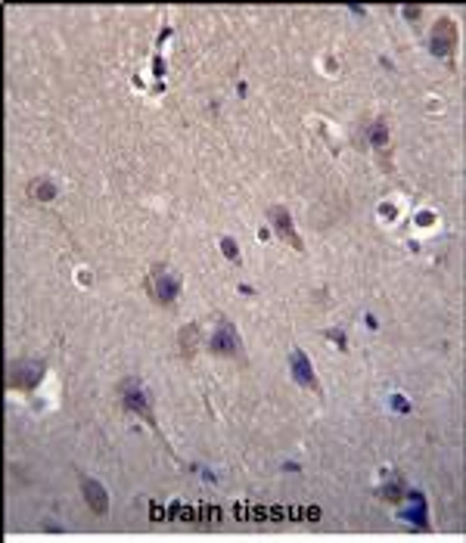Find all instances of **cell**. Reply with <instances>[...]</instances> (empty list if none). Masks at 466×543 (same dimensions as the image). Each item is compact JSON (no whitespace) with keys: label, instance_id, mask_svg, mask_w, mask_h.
Masks as SVG:
<instances>
[{"label":"cell","instance_id":"2","mask_svg":"<svg viewBox=\"0 0 466 543\" xmlns=\"http://www.w3.org/2000/svg\"><path fill=\"white\" fill-rule=\"evenodd\" d=\"M208 351L217 357H239L243 354V338H239L237 326L230 320H217L215 333L208 335Z\"/></svg>","mask_w":466,"mask_h":543},{"label":"cell","instance_id":"13","mask_svg":"<svg viewBox=\"0 0 466 543\" xmlns=\"http://www.w3.org/2000/svg\"><path fill=\"white\" fill-rule=\"evenodd\" d=\"M221 251H224V258L233 264H243V255H239V246H237V239L233 236H221Z\"/></svg>","mask_w":466,"mask_h":543},{"label":"cell","instance_id":"8","mask_svg":"<svg viewBox=\"0 0 466 543\" xmlns=\"http://www.w3.org/2000/svg\"><path fill=\"white\" fill-rule=\"evenodd\" d=\"M81 491H84V500H88V506L93 509L97 515H103L109 509V494L106 487L100 482H93V478H81Z\"/></svg>","mask_w":466,"mask_h":543},{"label":"cell","instance_id":"4","mask_svg":"<svg viewBox=\"0 0 466 543\" xmlns=\"http://www.w3.org/2000/svg\"><path fill=\"white\" fill-rule=\"evenodd\" d=\"M121 404H124V410H131L134 416H143V419L150 422L153 429H159V422H155V416H153V410H150V398H146V391L140 388V382H124Z\"/></svg>","mask_w":466,"mask_h":543},{"label":"cell","instance_id":"1","mask_svg":"<svg viewBox=\"0 0 466 543\" xmlns=\"http://www.w3.org/2000/svg\"><path fill=\"white\" fill-rule=\"evenodd\" d=\"M44 369H47L44 360H13L6 366V385L19 391H35L44 379Z\"/></svg>","mask_w":466,"mask_h":543},{"label":"cell","instance_id":"16","mask_svg":"<svg viewBox=\"0 0 466 543\" xmlns=\"http://www.w3.org/2000/svg\"><path fill=\"white\" fill-rule=\"evenodd\" d=\"M419 13H423L419 6H407V10H404V19H419Z\"/></svg>","mask_w":466,"mask_h":543},{"label":"cell","instance_id":"6","mask_svg":"<svg viewBox=\"0 0 466 543\" xmlns=\"http://www.w3.org/2000/svg\"><path fill=\"white\" fill-rule=\"evenodd\" d=\"M268 217H270V227H274V233L286 242V246H292L295 251L305 249V242H301V239H299V233H295L292 215H289V211H286L283 205H274V208L268 211Z\"/></svg>","mask_w":466,"mask_h":543},{"label":"cell","instance_id":"14","mask_svg":"<svg viewBox=\"0 0 466 543\" xmlns=\"http://www.w3.org/2000/svg\"><path fill=\"white\" fill-rule=\"evenodd\" d=\"M386 140H388V131H386V124L383 121H376V124H373V128H370V143L373 146H386Z\"/></svg>","mask_w":466,"mask_h":543},{"label":"cell","instance_id":"11","mask_svg":"<svg viewBox=\"0 0 466 543\" xmlns=\"http://www.w3.org/2000/svg\"><path fill=\"white\" fill-rule=\"evenodd\" d=\"M404 494H407V484H404L401 478H392V482H388V484H383V487H379V497H383V500H388V503H398V500L404 497Z\"/></svg>","mask_w":466,"mask_h":543},{"label":"cell","instance_id":"7","mask_svg":"<svg viewBox=\"0 0 466 543\" xmlns=\"http://www.w3.org/2000/svg\"><path fill=\"white\" fill-rule=\"evenodd\" d=\"M289 369H292V379L299 382L301 388L321 391V382H317L314 366H311V360H308V354H305V351H299V348H295V351L289 354Z\"/></svg>","mask_w":466,"mask_h":543},{"label":"cell","instance_id":"15","mask_svg":"<svg viewBox=\"0 0 466 543\" xmlns=\"http://www.w3.org/2000/svg\"><path fill=\"white\" fill-rule=\"evenodd\" d=\"M326 338H330V342H336L339 351H348V342H345V333H342V329H330V333H326Z\"/></svg>","mask_w":466,"mask_h":543},{"label":"cell","instance_id":"3","mask_svg":"<svg viewBox=\"0 0 466 543\" xmlns=\"http://www.w3.org/2000/svg\"><path fill=\"white\" fill-rule=\"evenodd\" d=\"M150 292L159 304H171L177 298V292H181V280H177L165 264H159V267H153V273H150Z\"/></svg>","mask_w":466,"mask_h":543},{"label":"cell","instance_id":"9","mask_svg":"<svg viewBox=\"0 0 466 543\" xmlns=\"http://www.w3.org/2000/svg\"><path fill=\"white\" fill-rule=\"evenodd\" d=\"M177 338H181V354H184V357H193V354L199 351V345H202V329H199V323H186Z\"/></svg>","mask_w":466,"mask_h":543},{"label":"cell","instance_id":"5","mask_svg":"<svg viewBox=\"0 0 466 543\" xmlns=\"http://www.w3.org/2000/svg\"><path fill=\"white\" fill-rule=\"evenodd\" d=\"M457 47V25L450 19H438L429 35V50L435 56H450Z\"/></svg>","mask_w":466,"mask_h":543},{"label":"cell","instance_id":"17","mask_svg":"<svg viewBox=\"0 0 466 543\" xmlns=\"http://www.w3.org/2000/svg\"><path fill=\"white\" fill-rule=\"evenodd\" d=\"M429 220H435L432 215H419V227H429Z\"/></svg>","mask_w":466,"mask_h":543},{"label":"cell","instance_id":"10","mask_svg":"<svg viewBox=\"0 0 466 543\" xmlns=\"http://www.w3.org/2000/svg\"><path fill=\"white\" fill-rule=\"evenodd\" d=\"M56 193H59V186L53 184L50 177H37V180H31L28 184V196L31 199H37V202H53L56 199Z\"/></svg>","mask_w":466,"mask_h":543},{"label":"cell","instance_id":"12","mask_svg":"<svg viewBox=\"0 0 466 543\" xmlns=\"http://www.w3.org/2000/svg\"><path fill=\"white\" fill-rule=\"evenodd\" d=\"M410 500H414V509H407V522H414L417 528H426V503H423V497L419 494H410Z\"/></svg>","mask_w":466,"mask_h":543}]
</instances>
